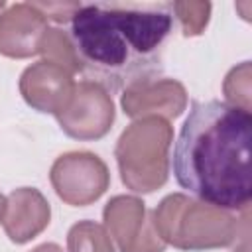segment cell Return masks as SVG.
I'll return each instance as SVG.
<instances>
[{
  "label": "cell",
  "mask_w": 252,
  "mask_h": 252,
  "mask_svg": "<svg viewBox=\"0 0 252 252\" xmlns=\"http://www.w3.org/2000/svg\"><path fill=\"white\" fill-rule=\"evenodd\" d=\"M171 28L167 2L81 4L71 20V41L87 81L116 91L154 79Z\"/></svg>",
  "instance_id": "6da1fadb"
},
{
  "label": "cell",
  "mask_w": 252,
  "mask_h": 252,
  "mask_svg": "<svg viewBox=\"0 0 252 252\" xmlns=\"http://www.w3.org/2000/svg\"><path fill=\"white\" fill-rule=\"evenodd\" d=\"M252 114L222 100L193 102L173 148L177 183L203 203L248 211Z\"/></svg>",
  "instance_id": "7a4b0ae2"
},
{
  "label": "cell",
  "mask_w": 252,
  "mask_h": 252,
  "mask_svg": "<svg viewBox=\"0 0 252 252\" xmlns=\"http://www.w3.org/2000/svg\"><path fill=\"white\" fill-rule=\"evenodd\" d=\"M156 232L173 248L199 252L230 246L238 238V219L224 209L171 193L152 213Z\"/></svg>",
  "instance_id": "3957f363"
},
{
  "label": "cell",
  "mask_w": 252,
  "mask_h": 252,
  "mask_svg": "<svg viewBox=\"0 0 252 252\" xmlns=\"http://www.w3.org/2000/svg\"><path fill=\"white\" fill-rule=\"evenodd\" d=\"M173 128L158 116L134 120L116 142V163L122 183L134 193H152L165 185Z\"/></svg>",
  "instance_id": "277c9868"
},
{
  "label": "cell",
  "mask_w": 252,
  "mask_h": 252,
  "mask_svg": "<svg viewBox=\"0 0 252 252\" xmlns=\"http://www.w3.org/2000/svg\"><path fill=\"white\" fill-rule=\"evenodd\" d=\"M49 179L61 201L73 207H87L108 189L110 173L96 154L69 152L53 161Z\"/></svg>",
  "instance_id": "5b68a950"
},
{
  "label": "cell",
  "mask_w": 252,
  "mask_h": 252,
  "mask_svg": "<svg viewBox=\"0 0 252 252\" xmlns=\"http://www.w3.org/2000/svg\"><path fill=\"white\" fill-rule=\"evenodd\" d=\"M59 128L75 140H98L108 134L114 122L110 93L91 81L75 83L73 94L61 112L55 114Z\"/></svg>",
  "instance_id": "8992f818"
},
{
  "label": "cell",
  "mask_w": 252,
  "mask_h": 252,
  "mask_svg": "<svg viewBox=\"0 0 252 252\" xmlns=\"http://www.w3.org/2000/svg\"><path fill=\"white\" fill-rule=\"evenodd\" d=\"M104 228L120 252H165L146 203L132 195L112 197L104 211Z\"/></svg>",
  "instance_id": "52a82bcc"
},
{
  "label": "cell",
  "mask_w": 252,
  "mask_h": 252,
  "mask_svg": "<svg viewBox=\"0 0 252 252\" xmlns=\"http://www.w3.org/2000/svg\"><path fill=\"white\" fill-rule=\"evenodd\" d=\"M120 104L124 114L134 120L158 116L169 122L187 108V91L175 79L138 81L124 89Z\"/></svg>",
  "instance_id": "ba28073f"
},
{
  "label": "cell",
  "mask_w": 252,
  "mask_h": 252,
  "mask_svg": "<svg viewBox=\"0 0 252 252\" xmlns=\"http://www.w3.org/2000/svg\"><path fill=\"white\" fill-rule=\"evenodd\" d=\"M73 89V75L43 59L30 65L20 77V93L24 100L37 112H61L69 102Z\"/></svg>",
  "instance_id": "9c48e42d"
},
{
  "label": "cell",
  "mask_w": 252,
  "mask_h": 252,
  "mask_svg": "<svg viewBox=\"0 0 252 252\" xmlns=\"http://www.w3.org/2000/svg\"><path fill=\"white\" fill-rule=\"evenodd\" d=\"M45 32L47 20L32 2L12 4L0 14V53L12 59L32 57Z\"/></svg>",
  "instance_id": "30bf717a"
},
{
  "label": "cell",
  "mask_w": 252,
  "mask_h": 252,
  "mask_svg": "<svg viewBox=\"0 0 252 252\" xmlns=\"http://www.w3.org/2000/svg\"><path fill=\"white\" fill-rule=\"evenodd\" d=\"M51 219L47 199L33 187L14 189L6 199L4 230L14 244H26L45 230Z\"/></svg>",
  "instance_id": "8fae6325"
},
{
  "label": "cell",
  "mask_w": 252,
  "mask_h": 252,
  "mask_svg": "<svg viewBox=\"0 0 252 252\" xmlns=\"http://www.w3.org/2000/svg\"><path fill=\"white\" fill-rule=\"evenodd\" d=\"M37 53L43 55V61H49L53 65L63 67L65 71L79 73L81 65H79V57L75 53L71 35L59 28H47V32L43 33L41 41H39V49Z\"/></svg>",
  "instance_id": "7c38bea8"
},
{
  "label": "cell",
  "mask_w": 252,
  "mask_h": 252,
  "mask_svg": "<svg viewBox=\"0 0 252 252\" xmlns=\"http://www.w3.org/2000/svg\"><path fill=\"white\" fill-rule=\"evenodd\" d=\"M67 252H114V244L102 224L79 220L67 234Z\"/></svg>",
  "instance_id": "4fadbf2b"
},
{
  "label": "cell",
  "mask_w": 252,
  "mask_h": 252,
  "mask_svg": "<svg viewBox=\"0 0 252 252\" xmlns=\"http://www.w3.org/2000/svg\"><path fill=\"white\" fill-rule=\"evenodd\" d=\"M250 83H252L250 61H242L240 65L230 69V73L226 75V79L222 83V93H224L226 104L250 112V93H252Z\"/></svg>",
  "instance_id": "5bb4252c"
},
{
  "label": "cell",
  "mask_w": 252,
  "mask_h": 252,
  "mask_svg": "<svg viewBox=\"0 0 252 252\" xmlns=\"http://www.w3.org/2000/svg\"><path fill=\"white\" fill-rule=\"evenodd\" d=\"M171 10L175 14L173 18L179 20L181 30L187 37L203 33V30L209 24V16H211V4L209 2H193V0L173 2Z\"/></svg>",
  "instance_id": "9a60e30c"
},
{
  "label": "cell",
  "mask_w": 252,
  "mask_h": 252,
  "mask_svg": "<svg viewBox=\"0 0 252 252\" xmlns=\"http://www.w3.org/2000/svg\"><path fill=\"white\" fill-rule=\"evenodd\" d=\"M35 10L43 14L45 20L53 22H69L73 20L75 12L81 8V2H32Z\"/></svg>",
  "instance_id": "2e32d148"
},
{
  "label": "cell",
  "mask_w": 252,
  "mask_h": 252,
  "mask_svg": "<svg viewBox=\"0 0 252 252\" xmlns=\"http://www.w3.org/2000/svg\"><path fill=\"white\" fill-rule=\"evenodd\" d=\"M32 252H63V248L57 246V244H53V242H45V244L35 246Z\"/></svg>",
  "instance_id": "e0dca14e"
},
{
  "label": "cell",
  "mask_w": 252,
  "mask_h": 252,
  "mask_svg": "<svg viewBox=\"0 0 252 252\" xmlns=\"http://www.w3.org/2000/svg\"><path fill=\"white\" fill-rule=\"evenodd\" d=\"M4 213H6V197L0 193V220L4 219Z\"/></svg>",
  "instance_id": "ac0fdd59"
},
{
  "label": "cell",
  "mask_w": 252,
  "mask_h": 252,
  "mask_svg": "<svg viewBox=\"0 0 252 252\" xmlns=\"http://www.w3.org/2000/svg\"><path fill=\"white\" fill-rule=\"evenodd\" d=\"M4 6H6V4H4V2H2V0H0V10H2V8H4Z\"/></svg>",
  "instance_id": "d6986e66"
}]
</instances>
